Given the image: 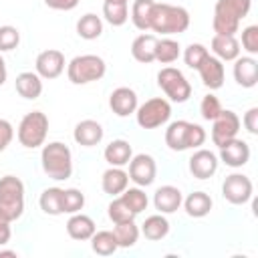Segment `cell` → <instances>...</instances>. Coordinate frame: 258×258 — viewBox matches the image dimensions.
Segmentation results:
<instances>
[{
    "label": "cell",
    "mask_w": 258,
    "mask_h": 258,
    "mask_svg": "<svg viewBox=\"0 0 258 258\" xmlns=\"http://www.w3.org/2000/svg\"><path fill=\"white\" fill-rule=\"evenodd\" d=\"M4 256H16V252L14 250H0V258H4Z\"/></svg>",
    "instance_id": "cell-48"
},
{
    "label": "cell",
    "mask_w": 258,
    "mask_h": 258,
    "mask_svg": "<svg viewBox=\"0 0 258 258\" xmlns=\"http://www.w3.org/2000/svg\"><path fill=\"white\" fill-rule=\"evenodd\" d=\"M91 248L99 256H111L119 250V244H117V238H115L113 232L101 230V232H95L91 236Z\"/></svg>",
    "instance_id": "cell-33"
},
{
    "label": "cell",
    "mask_w": 258,
    "mask_h": 258,
    "mask_svg": "<svg viewBox=\"0 0 258 258\" xmlns=\"http://www.w3.org/2000/svg\"><path fill=\"white\" fill-rule=\"evenodd\" d=\"M85 208V194L77 187L62 189V214H77Z\"/></svg>",
    "instance_id": "cell-38"
},
{
    "label": "cell",
    "mask_w": 258,
    "mask_h": 258,
    "mask_svg": "<svg viewBox=\"0 0 258 258\" xmlns=\"http://www.w3.org/2000/svg\"><path fill=\"white\" fill-rule=\"evenodd\" d=\"M113 234L117 238V244L119 248H133L139 240V234L141 230L137 228L135 220H129V222H121V224H115L113 228Z\"/></svg>",
    "instance_id": "cell-34"
},
{
    "label": "cell",
    "mask_w": 258,
    "mask_h": 258,
    "mask_svg": "<svg viewBox=\"0 0 258 258\" xmlns=\"http://www.w3.org/2000/svg\"><path fill=\"white\" fill-rule=\"evenodd\" d=\"M189 28V12L183 6L167 4V2H155L151 10L149 30L159 32L163 36L181 34Z\"/></svg>",
    "instance_id": "cell-1"
},
{
    "label": "cell",
    "mask_w": 258,
    "mask_h": 258,
    "mask_svg": "<svg viewBox=\"0 0 258 258\" xmlns=\"http://www.w3.org/2000/svg\"><path fill=\"white\" fill-rule=\"evenodd\" d=\"M153 0H135L131 4V12L129 18L133 22V26L141 32L149 30V20H151V10H153Z\"/></svg>",
    "instance_id": "cell-30"
},
{
    "label": "cell",
    "mask_w": 258,
    "mask_h": 258,
    "mask_svg": "<svg viewBox=\"0 0 258 258\" xmlns=\"http://www.w3.org/2000/svg\"><path fill=\"white\" fill-rule=\"evenodd\" d=\"M10 224H12V222H10L4 214H0V246H4V244L10 242V236H12Z\"/></svg>",
    "instance_id": "cell-46"
},
{
    "label": "cell",
    "mask_w": 258,
    "mask_h": 258,
    "mask_svg": "<svg viewBox=\"0 0 258 258\" xmlns=\"http://www.w3.org/2000/svg\"><path fill=\"white\" fill-rule=\"evenodd\" d=\"M14 139V127L10 121L6 119H0V153L6 151V147L12 143Z\"/></svg>",
    "instance_id": "cell-43"
},
{
    "label": "cell",
    "mask_w": 258,
    "mask_h": 258,
    "mask_svg": "<svg viewBox=\"0 0 258 258\" xmlns=\"http://www.w3.org/2000/svg\"><path fill=\"white\" fill-rule=\"evenodd\" d=\"M218 155L210 149H198L189 157V173L196 179H210L218 171Z\"/></svg>",
    "instance_id": "cell-15"
},
{
    "label": "cell",
    "mask_w": 258,
    "mask_h": 258,
    "mask_svg": "<svg viewBox=\"0 0 258 258\" xmlns=\"http://www.w3.org/2000/svg\"><path fill=\"white\" fill-rule=\"evenodd\" d=\"M240 117L232 109H222V113L212 121V141L216 147H222L226 141L238 137L240 131Z\"/></svg>",
    "instance_id": "cell-11"
},
{
    "label": "cell",
    "mask_w": 258,
    "mask_h": 258,
    "mask_svg": "<svg viewBox=\"0 0 258 258\" xmlns=\"http://www.w3.org/2000/svg\"><path fill=\"white\" fill-rule=\"evenodd\" d=\"M139 101H137V93L129 87H117L111 95H109V107L117 117H129L135 113Z\"/></svg>",
    "instance_id": "cell-17"
},
{
    "label": "cell",
    "mask_w": 258,
    "mask_h": 258,
    "mask_svg": "<svg viewBox=\"0 0 258 258\" xmlns=\"http://www.w3.org/2000/svg\"><path fill=\"white\" fill-rule=\"evenodd\" d=\"M155 175H157V165L149 153H137L129 159V179L135 185L147 187L155 181Z\"/></svg>",
    "instance_id": "cell-12"
},
{
    "label": "cell",
    "mask_w": 258,
    "mask_h": 258,
    "mask_svg": "<svg viewBox=\"0 0 258 258\" xmlns=\"http://www.w3.org/2000/svg\"><path fill=\"white\" fill-rule=\"evenodd\" d=\"M64 64H67L64 54H62L60 50H56V48H48V50L38 52V56H36V60H34L36 75H38L40 79H48V81L60 77L62 71H64Z\"/></svg>",
    "instance_id": "cell-13"
},
{
    "label": "cell",
    "mask_w": 258,
    "mask_h": 258,
    "mask_svg": "<svg viewBox=\"0 0 258 258\" xmlns=\"http://www.w3.org/2000/svg\"><path fill=\"white\" fill-rule=\"evenodd\" d=\"M155 44H157V36L155 34H139L133 42H131V56L137 62L149 64L155 60Z\"/></svg>",
    "instance_id": "cell-26"
},
{
    "label": "cell",
    "mask_w": 258,
    "mask_h": 258,
    "mask_svg": "<svg viewBox=\"0 0 258 258\" xmlns=\"http://www.w3.org/2000/svg\"><path fill=\"white\" fill-rule=\"evenodd\" d=\"M38 206L48 216H60L62 214V187H46L38 198Z\"/></svg>",
    "instance_id": "cell-32"
},
{
    "label": "cell",
    "mask_w": 258,
    "mask_h": 258,
    "mask_svg": "<svg viewBox=\"0 0 258 258\" xmlns=\"http://www.w3.org/2000/svg\"><path fill=\"white\" fill-rule=\"evenodd\" d=\"M107 2H127L129 4V0H107Z\"/></svg>",
    "instance_id": "cell-49"
},
{
    "label": "cell",
    "mask_w": 258,
    "mask_h": 258,
    "mask_svg": "<svg viewBox=\"0 0 258 258\" xmlns=\"http://www.w3.org/2000/svg\"><path fill=\"white\" fill-rule=\"evenodd\" d=\"M181 54V46L177 40L165 36V38H157V44H155V60L161 62V64H171L179 58Z\"/></svg>",
    "instance_id": "cell-31"
},
{
    "label": "cell",
    "mask_w": 258,
    "mask_h": 258,
    "mask_svg": "<svg viewBox=\"0 0 258 258\" xmlns=\"http://www.w3.org/2000/svg\"><path fill=\"white\" fill-rule=\"evenodd\" d=\"M77 34L85 40H95L103 34V20L101 16L93 14V12H87L83 14L79 20H77Z\"/></svg>",
    "instance_id": "cell-29"
},
{
    "label": "cell",
    "mask_w": 258,
    "mask_h": 258,
    "mask_svg": "<svg viewBox=\"0 0 258 258\" xmlns=\"http://www.w3.org/2000/svg\"><path fill=\"white\" fill-rule=\"evenodd\" d=\"M6 79H8V71H6V62H4V58L0 54V87L6 83Z\"/></svg>",
    "instance_id": "cell-47"
},
{
    "label": "cell",
    "mask_w": 258,
    "mask_h": 258,
    "mask_svg": "<svg viewBox=\"0 0 258 258\" xmlns=\"http://www.w3.org/2000/svg\"><path fill=\"white\" fill-rule=\"evenodd\" d=\"M181 202H183V196H181V189L175 187V185H161L155 189L153 194V206L159 214H173L181 208Z\"/></svg>",
    "instance_id": "cell-19"
},
{
    "label": "cell",
    "mask_w": 258,
    "mask_h": 258,
    "mask_svg": "<svg viewBox=\"0 0 258 258\" xmlns=\"http://www.w3.org/2000/svg\"><path fill=\"white\" fill-rule=\"evenodd\" d=\"M0 214L10 222L24 214V183L16 175L0 177Z\"/></svg>",
    "instance_id": "cell-6"
},
{
    "label": "cell",
    "mask_w": 258,
    "mask_h": 258,
    "mask_svg": "<svg viewBox=\"0 0 258 258\" xmlns=\"http://www.w3.org/2000/svg\"><path fill=\"white\" fill-rule=\"evenodd\" d=\"M212 52L222 62L224 60L226 62L234 60V58L240 56V42L232 34H214V38H212Z\"/></svg>",
    "instance_id": "cell-23"
},
{
    "label": "cell",
    "mask_w": 258,
    "mask_h": 258,
    "mask_svg": "<svg viewBox=\"0 0 258 258\" xmlns=\"http://www.w3.org/2000/svg\"><path fill=\"white\" fill-rule=\"evenodd\" d=\"M252 0H218L214 6L212 28L216 34H236L242 18L248 16Z\"/></svg>",
    "instance_id": "cell-3"
},
{
    "label": "cell",
    "mask_w": 258,
    "mask_h": 258,
    "mask_svg": "<svg viewBox=\"0 0 258 258\" xmlns=\"http://www.w3.org/2000/svg\"><path fill=\"white\" fill-rule=\"evenodd\" d=\"M48 133V117L42 111H30L20 119L16 137L18 143L26 149H36L44 145Z\"/></svg>",
    "instance_id": "cell-7"
},
{
    "label": "cell",
    "mask_w": 258,
    "mask_h": 258,
    "mask_svg": "<svg viewBox=\"0 0 258 258\" xmlns=\"http://www.w3.org/2000/svg\"><path fill=\"white\" fill-rule=\"evenodd\" d=\"M105 73L107 64L99 54H79L67 64V77L73 85H89L101 81Z\"/></svg>",
    "instance_id": "cell-5"
},
{
    "label": "cell",
    "mask_w": 258,
    "mask_h": 258,
    "mask_svg": "<svg viewBox=\"0 0 258 258\" xmlns=\"http://www.w3.org/2000/svg\"><path fill=\"white\" fill-rule=\"evenodd\" d=\"M121 196V200L129 206V210L131 212H135V214H141L143 210H147V204H149V198H147V194L137 185V187H125V191L123 194H119Z\"/></svg>",
    "instance_id": "cell-36"
},
{
    "label": "cell",
    "mask_w": 258,
    "mask_h": 258,
    "mask_svg": "<svg viewBox=\"0 0 258 258\" xmlns=\"http://www.w3.org/2000/svg\"><path fill=\"white\" fill-rule=\"evenodd\" d=\"M141 234L151 240V242H157V240H163L167 234H169V222L163 214H153L149 218H145V222L141 224Z\"/></svg>",
    "instance_id": "cell-28"
},
{
    "label": "cell",
    "mask_w": 258,
    "mask_h": 258,
    "mask_svg": "<svg viewBox=\"0 0 258 258\" xmlns=\"http://www.w3.org/2000/svg\"><path fill=\"white\" fill-rule=\"evenodd\" d=\"M181 204L189 218H206L214 206L210 194H206V191H191Z\"/></svg>",
    "instance_id": "cell-27"
},
{
    "label": "cell",
    "mask_w": 258,
    "mask_h": 258,
    "mask_svg": "<svg viewBox=\"0 0 258 258\" xmlns=\"http://www.w3.org/2000/svg\"><path fill=\"white\" fill-rule=\"evenodd\" d=\"M208 54H210V50H208L204 44L191 42V44L183 50V60H185V64H187L189 69H196V71H198V67L202 64V60H204Z\"/></svg>",
    "instance_id": "cell-39"
},
{
    "label": "cell",
    "mask_w": 258,
    "mask_h": 258,
    "mask_svg": "<svg viewBox=\"0 0 258 258\" xmlns=\"http://www.w3.org/2000/svg\"><path fill=\"white\" fill-rule=\"evenodd\" d=\"M206 129L198 123H189L183 119H177L167 125L165 129V145L171 151H185V149H198L206 141Z\"/></svg>",
    "instance_id": "cell-4"
},
{
    "label": "cell",
    "mask_w": 258,
    "mask_h": 258,
    "mask_svg": "<svg viewBox=\"0 0 258 258\" xmlns=\"http://www.w3.org/2000/svg\"><path fill=\"white\" fill-rule=\"evenodd\" d=\"M242 48L248 54H258V26L250 24L242 30Z\"/></svg>",
    "instance_id": "cell-42"
},
{
    "label": "cell",
    "mask_w": 258,
    "mask_h": 258,
    "mask_svg": "<svg viewBox=\"0 0 258 258\" xmlns=\"http://www.w3.org/2000/svg\"><path fill=\"white\" fill-rule=\"evenodd\" d=\"M218 149H220V161H224L228 167H234V169L246 165L248 159H250V145L244 139H238V137L226 141Z\"/></svg>",
    "instance_id": "cell-14"
},
{
    "label": "cell",
    "mask_w": 258,
    "mask_h": 258,
    "mask_svg": "<svg viewBox=\"0 0 258 258\" xmlns=\"http://www.w3.org/2000/svg\"><path fill=\"white\" fill-rule=\"evenodd\" d=\"M246 131L250 135H258V107H250L246 113H244V119H242Z\"/></svg>",
    "instance_id": "cell-44"
},
{
    "label": "cell",
    "mask_w": 258,
    "mask_h": 258,
    "mask_svg": "<svg viewBox=\"0 0 258 258\" xmlns=\"http://www.w3.org/2000/svg\"><path fill=\"white\" fill-rule=\"evenodd\" d=\"M103 16L111 26H123L129 20V4L127 2H103Z\"/></svg>",
    "instance_id": "cell-35"
},
{
    "label": "cell",
    "mask_w": 258,
    "mask_h": 258,
    "mask_svg": "<svg viewBox=\"0 0 258 258\" xmlns=\"http://www.w3.org/2000/svg\"><path fill=\"white\" fill-rule=\"evenodd\" d=\"M97 232L95 228V222L91 216H85L81 212L77 214H71L69 222H67V234L73 238V240H79V242H85V240H91V236Z\"/></svg>",
    "instance_id": "cell-22"
},
{
    "label": "cell",
    "mask_w": 258,
    "mask_h": 258,
    "mask_svg": "<svg viewBox=\"0 0 258 258\" xmlns=\"http://www.w3.org/2000/svg\"><path fill=\"white\" fill-rule=\"evenodd\" d=\"M79 2H81V0H44V4H46L48 8H52V10H64V12L77 8Z\"/></svg>",
    "instance_id": "cell-45"
},
{
    "label": "cell",
    "mask_w": 258,
    "mask_h": 258,
    "mask_svg": "<svg viewBox=\"0 0 258 258\" xmlns=\"http://www.w3.org/2000/svg\"><path fill=\"white\" fill-rule=\"evenodd\" d=\"M254 185L244 173H230L222 183V196L232 206H244L252 200Z\"/></svg>",
    "instance_id": "cell-10"
},
{
    "label": "cell",
    "mask_w": 258,
    "mask_h": 258,
    "mask_svg": "<svg viewBox=\"0 0 258 258\" xmlns=\"http://www.w3.org/2000/svg\"><path fill=\"white\" fill-rule=\"evenodd\" d=\"M234 81L244 89L256 87V83H258V60L252 54L234 58Z\"/></svg>",
    "instance_id": "cell-20"
},
{
    "label": "cell",
    "mask_w": 258,
    "mask_h": 258,
    "mask_svg": "<svg viewBox=\"0 0 258 258\" xmlns=\"http://www.w3.org/2000/svg\"><path fill=\"white\" fill-rule=\"evenodd\" d=\"M103 157L109 165L113 167H123L129 163V159L133 157V149H131V143L125 141V139H113L105 151H103Z\"/></svg>",
    "instance_id": "cell-25"
},
{
    "label": "cell",
    "mask_w": 258,
    "mask_h": 258,
    "mask_svg": "<svg viewBox=\"0 0 258 258\" xmlns=\"http://www.w3.org/2000/svg\"><path fill=\"white\" fill-rule=\"evenodd\" d=\"M171 117V105L163 97H153L147 99L145 103L137 105L135 109V119L141 129H157L165 125Z\"/></svg>",
    "instance_id": "cell-8"
},
{
    "label": "cell",
    "mask_w": 258,
    "mask_h": 258,
    "mask_svg": "<svg viewBox=\"0 0 258 258\" xmlns=\"http://www.w3.org/2000/svg\"><path fill=\"white\" fill-rule=\"evenodd\" d=\"M220 113H222V103H220V99H218L214 93H208V95L202 99V103H200V115H202V119L214 121Z\"/></svg>",
    "instance_id": "cell-40"
},
{
    "label": "cell",
    "mask_w": 258,
    "mask_h": 258,
    "mask_svg": "<svg viewBox=\"0 0 258 258\" xmlns=\"http://www.w3.org/2000/svg\"><path fill=\"white\" fill-rule=\"evenodd\" d=\"M157 85L165 93V97L173 103H185L191 97V85L179 69L163 67L157 73Z\"/></svg>",
    "instance_id": "cell-9"
},
{
    "label": "cell",
    "mask_w": 258,
    "mask_h": 258,
    "mask_svg": "<svg viewBox=\"0 0 258 258\" xmlns=\"http://www.w3.org/2000/svg\"><path fill=\"white\" fill-rule=\"evenodd\" d=\"M107 216L113 224H121V222H129V220H135V212L129 210V206L121 200V196H115V200L109 204L107 208Z\"/></svg>",
    "instance_id": "cell-37"
},
{
    "label": "cell",
    "mask_w": 258,
    "mask_h": 258,
    "mask_svg": "<svg viewBox=\"0 0 258 258\" xmlns=\"http://www.w3.org/2000/svg\"><path fill=\"white\" fill-rule=\"evenodd\" d=\"M18 44H20V32H18V28L16 26H10V24L0 26V52L14 50Z\"/></svg>",
    "instance_id": "cell-41"
},
{
    "label": "cell",
    "mask_w": 258,
    "mask_h": 258,
    "mask_svg": "<svg viewBox=\"0 0 258 258\" xmlns=\"http://www.w3.org/2000/svg\"><path fill=\"white\" fill-rule=\"evenodd\" d=\"M40 165L42 171L54 179V181H64L73 175V153L67 143L62 141H50L42 145L40 151Z\"/></svg>",
    "instance_id": "cell-2"
},
{
    "label": "cell",
    "mask_w": 258,
    "mask_h": 258,
    "mask_svg": "<svg viewBox=\"0 0 258 258\" xmlns=\"http://www.w3.org/2000/svg\"><path fill=\"white\" fill-rule=\"evenodd\" d=\"M14 87H16V93L22 97V99H28V101H34L42 95V79L36 75V71H24L20 75H16V81H14Z\"/></svg>",
    "instance_id": "cell-21"
},
{
    "label": "cell",
    "mask_w": 258,
    "mask_h": 258,
    "mask_svg": "<svg viewBox=\"0 0 258 258\" xmlns=\"http://www.w3.org/2000/svg\"><path fill=\"white\" fill-rule=\"evenodd\" d=\"M103 125L95 119H83L75 125V131H73V139L83 145V147H95L103 141Z\"/></svg>",
    "instance_id": "cell-18"
},
{
    "label": "cell",
    "mask_w": 258,
    "mask_h": 258,
    "mask_svg": "<svg viewBox=\"0 0 258 258\" xmlns=\"http://www.w3.org/2000/svg\"><path fill=\"white\" fill-rule=\"evenodd\" d=\"M129 185V173L123 167H109L103 171L101 175V187L105 194L109 196H119L125 191V187Z\"/></svg>",
    "instance_id": "cell-24"
},
{
    "label": "cell",
    "mask_w": 258,
    "mask_h": 258,
    "mask_svg": "<svg viewBox=\"0 0 258 258\" xmlns=\"http://www.w3.org/2000/svg\"><path fill=\"white\" fill-rule=\"evenodd\" d=\"M198 73H200V79L202 83L210 89V91H216L224 85V77H226V71H224V62L220 58H216L214 54H208L202 64L198 67Z\"/></svg>",
    "instance_id": "cell-16"
}]
</instances>
